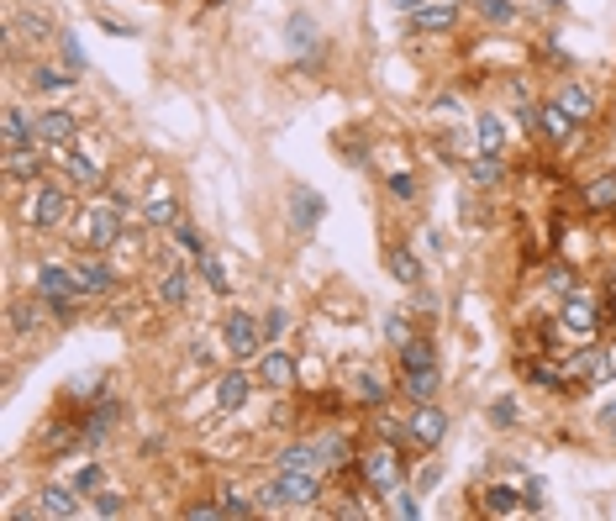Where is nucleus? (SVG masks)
Masks as SVG:
<instances>
[{
	"mask_svg": "<svg viewBox=\"0 0 616 521\" xmlns=\"http://www.w3.org/2000/svg\"><path fill=\"white\" fill-rule=\"evenodd\" d=\"M132 206H137V200H132L126 190H111V195L90 200L85 216L74 221V237H79L85 247H111L117 237H122V221L132 216Z\"/></svg>",
	"mask_w": 616,
	"mask_h": 521,
	"instance_id": "1",
	"label": "nucleus"
},
{
	"mask_svg": "<svg viewBox=\"0 0 616 521\" xmlns=\"http://www.w3.org/2000/svg\"><path fill=\"white\" fill-rule=\"evenodd\" d=\"M69 200H74V184L69 180H37L27 184V200H22V221L32 232H53L69 221Z\"/></svg>",
	"mask_w": 616,
	"mask_h": 521,
	"instance_id": "2",
	"label": "nucleus"
},
{
	"mask_svg": "<svg viewBox=\"0 0 616 521\" xmlns=\"http://www.w3.org/2000/svg\"><path fill=\"white\" fill-rule=\"evenodd\" d=\"M322 490V479L311 474V469H279L275 485H264L258 495V511H295V506H311Z\"/></svg>",
	"mask_w": 616,
	"mask_h": 521,
	"instance_id": "3",
	"label": "nucleus"
},
{
	"mask_svg": "<svg viewBox=\"0 0 616 521\" xmlns=\"http://www.w3.org/2000/svg\"><path fill=\"white\" fill-rule=\"evenodd\" d=\"M443 437H448V411H443L437 400H416L411 416H406V442L422 448V453H432Z\"/></svg>",
	"mask_w": 616,
	"mask_h": 521,
	"instance_id": "4",
	"label": "nucleus"
},
{
	"mask_svg": "<svg viewBox=\"0 0 616 521\" xmlns=\"http://www.w3.org/2000/svg\"><path fill=\"white\" fill-rule=\"evenodd\" d=\"M221 342H227L232 358H258V353H264V321H258L253 311H227Z\"/></svg>",
	"mask_w": 616,
	"mask_h": 521,
	"instance_id": "5",
	"label": "nucleus"
},
{
	"mask_svg": "<svg viewBox=\"0 0 616 521\" xmlns=\"http://www.w3.org/2000/svg\"><path fill=\"white\" fill-rule=\"evenodd\" d=\"M359 474L374 495H396L401 490V459H396V442H379L359 459Z\"/></svg>",
	"mask_w": 616,
	"mask_h": 521,
	"instance_id": "6",
	"label": "nucleus"
},
{
	"mask_svg": "<svg viewBox=\"0 0 616 521\" xmlns=\"http://www.w3.org/2000/svg\"><path fill=\"white\" fill-rule=\"evenodd\" d=\"M42 306H53L59 316L74 311V295H79V284H74V269H63V264H42L37 269V290H32Z\"/></svg>",
	"mask_w": 616,
	"mask_h": 521,
	"instance_id": "7",
	"label": "nucleus"
},
{
	"mask_svg": "<svg viewBox=\"0 0 616 521\" xmlns=\"http://www.w3.org/2000/svg\"><path fill=\"white\" fill-rule=\"evenodd\" d=\"M63 180L74 190H85V195H95V190H106V163L79 154V148H63Z\"/></svg>",
	"mask_w": 616,
	"mask_h": 521,
	"instance_id": "8",
	"label": "nucleus"
},
{
	"mask_svg": "<svg viewBox=\"0 0 616 521\" xmlns=\"http://www.w3.org/2000/svg\"><path fill=\"white\" fill-rule=\"evenodd\" d=\"M558 327H564L569 338L590 342L595 332H601V306L585 301V295H569V301H564V316H558Z\"/></svg>",
	"mask_w": 616,
	"mask_h": 521,
	"instance_id": "9",
	"label": "nucleus"
},
{
	"mask_svg": "<svg viewBox=\"0 0 616 521\" xmlns=\"http://www.w3.org/2000/svg\"><path fill=\"white\" fill-rule=\"evenodd\" d=\"M32 126H37V143L69 148V143H74V132H79V116H74V111H63V106H53V111H37Z\"/></svg>",
	"mask_w": 616,
	"mask_h": 521,
	"instance_id": "10",
	"label": "nucleus"
},
{
	"mask_svg": "<svg viewBox=\"0 0 616 521\" xmlns=\"http://www.w3.org/2000/svg\"><path fill=\"white\" fill-rule=\"evenodd\" d=\"M137 211H143V221H148V227H174V221H180V195H174V184L158 180Z\"/></svg>",
	"mask_w": 616,
	"mask_h": 521,
	"instance_id": "11",
	"label": "nucleus"
},
{
	"mask_svg": "<svg viewBox=\"0 0 616 521\" xmlns=\"http://www.w3.org/2000/svg\"><path fill=\"white\" fill-rule=\"evenodd\" d=\"M37 516L74 521L79 516V490H74V485H42V490H37Z\"/></svg>",
	"mask_w": 616,
	"mask_h": 521,
	"instance_id": "12",
	"label": "nucleus"
},
{
	"mask_svg": "<svg viewBox=\"0 0 616 521\" xmlns=\"http://www.w3.org/2000/svg\"><path fill=\"white\" fill-rule=\"evenodd\" d=\"M42 143H27V148H5V174L16 184H37L42 180Z\"/></svg>",
	"mask_w": 616,
	"mask_h": 521,
	"instance_id": "13",
	"label": "nucleus"
},
{
	"mask_svg": "<svg viewBox=\"0 0 616 521\" xmlns=\"http://www.w3.org/2000/svg\"><path fill=\"white\" fill-rule=\"evenodd\" d=\"M532 126H537V132H543L548 143H569L580 122H574V116H569V111H564L558 100H548V106H537V111H532Z\"/></svg>",
	"mask_w": 616,
	"mask_h": 521,
	"instance_id": "14",
	"label": "nucleus"
},
{
	"mask_svg": "<svg viewBox=\"0 0 616 521\" xmlns=\"http://www.w3.org/2000/svg\"><path fill=\"white\" fill-rule=\"evenodd\" d=\"M569 374L585 379V385H606V379H616V358L606 353V348H585V353L569 364Z\"/></svg>",
	"mask_w": 616,
	"mask_h": 521,
	"instance_id": "15",
	"label": "nucleus"
},
{
	"mask_svg": "<svg viewBox=\"0 0 616 521\" xmlns=\"http://www.w3.org/2000/svg\"><path fill=\"white\" fill-rule=\"evenodd\" d=\"M74 284H79V295H111V290H117V274H111V264H100V258H79V264H74Z\"/></svg>",
	"mask_w": 616,
	"mask_h": 521,
	"instance_id": "16",
	"label": "nucleus"
},
{
	"mask_svg": "<svg viewBox=\"0 0 616 521\" xmlns=\"http://www.w3.org/2000/svg\"><path fill=\"white\" fill-rule=\"evenodd\" d=\"M258 385H269V390H290L295 385V358L275 348V353H258Z\"/></svg>",
	"mask_w": 616,
	"mask_h": 521,
	"instance_id": "17",
	"label": "nucleus"
},
{
	"mask_svg": "<svg viewBox=\"0 0 616 521\" xmlns=\"http://www.w3.org/2000/svg\"><path fill=\"white\" fill-rule=\"evenodd\" d=\"M247 395H253V374H243V368H227V374L216 379V405H221V411H243Z\"/></svg>",
	"mask_w": 616,
	"mask_h": 521,
	"instance_id": "18",
	"label": "nucleus"
},
{
	"mask_svg": "<svg viewBox=\"0 0 616 521\" xmlns=\"http://www.w3.org/2000/svg\"><path fill=\"white\" fill-rule=\"evenodd\" d=\"M453 22H459V5L453 0H427V5L411 11V32H448Z\"/></svg>",
	"mask_w": 616,
	"mask_h": 521,
	"instance_id": "19",
	"label": "nucleus"
},
{
	"mask_svg": "<svg viewBox=\"0 0 616 521\" xmlns=\"http://www.w3.org/2000/svg\"><path fill=\"white\" fill-rule=\"evenodd\" d=\"M322 211H327V200H322L316 190H306V184H295V190H290V216H295V227H301V232H311V227L322 221Z\"/></svg>",
	"mask_w": 616,
	"mask_h": 521,
	"instance_id": "20",
	"label": "nucleus"
},
{
	"mask_svg": "<svg viewBox=\"0 0 616 521\" xmlns=\"http://www.w3.org/2000/svg\"><path fill=\"white\" fill-rule=\"evenodd\" d=\"M385 269L401 279V284H411V290L422 284V258H416L411 247H401V243H390V247H385Z\"/></svg>",
	"mask_w": 616,
	"mask_h": 521,
	"instance_id": "21",
	"label": "nucleus"
},
{
	"mask_svg": "<svg viewBox=\"0 0 616 521\" xmlns=\"http://www.w3.org/2000/svg\"><path fill=\"white\" fill-rule=\"evenodd\" d=\"M185 295H190V269L185 264H169V269L158 274V301H163V306H185Z\"/></svg>",
	"mask_w": 616,
	"mask_h": 521,
	"instance_id": "22",
	"label": "nucleus"
},
{
	"mask_svg": "<svg viewBox=\"0 0 616 521\" xmlns=\"http://www.w3.org/2000/svg\"><path fill=\"white\" fill-rule=\"evenodd\" d=\"M522 506H527V500L511 490V485H490V490L480 495V511H485V516H517Z\"/></svg>",
	"mask_w": 616,
	"mask_h": 521,
	"instance_id": "23",
	"label": "nucleus"
},
{
	"mask_svg": "<svg viewBox=\"0 0 616 521\" xmlns=\"http://www.w3.org/2000/svg\"><path fill=\"white\" fill-rule=\"evenodd\" d=\"M279 469H311V474H322L327 463H322V448H316V442H290V448L279 453Z\"/></svg>",
	"mask_w": 616,
	"mask_h": 521,
	"instance_id": "24",
	"label": "nucleus"
},
{
	"mask_svg": "<svg viewBox=\"0 0 616 521\" xmlns=\"http://www.w3.org/2000/svg\"><path fill=\"white\" fill-rule=\"evenodd\" d=\"M74 74H79V69H63V63H37V69H32V85H37V90H69V85H79Z\"/></svg>",
	"mask_w": 616,
	"mask_h": 521,
	"instance_id": "25",
	"label": "nucleus"
},
{
	"mask_svg": "<svg viewBox=\"0 0 616 521\" xmlns=\"http://www.w3.org/2000/svg\"><path fill=\"white\" fill-rule=\"evenodd\" d=\"M0 132H5V148H27V143H37V126H32V116H22L16 106L5 111V126H0Z\"/></svg>",
	"mask_w": 616,
	"mask_h": 521,
	"instance_id": "26",
	"label": "nucleus"
},
{
	"mask_svg": "<svg viewBox=\"0 0 616 521\" xmlns=\"http://www.w3.org/2000/svg\"><path fill=\"white\" fill-rule=\"evenodd\" d=\"M585 206L590 211H616V174H595L585 184Z\"/></svg>",
	"mask_w": 616,
	"mask_h": 521,
	"instance_id": "27",
	"label": "nucleus"
},
{
	"mask_svg": "<svg viewBox=\"0 0 616 521\" xmlns=\"http://www.w3.org/2000/svg\"><path fill=\"white\" fill-rule=\"evenodd\" d=\"M558 106L574 116V122H590L595 116V95L585 90V85H564V95H558Z\"/></svg>",
	"mask_w": 616,
	"mask_h": 521,
	"instance_id": "28",
	"label": "nucleus"
},
{
	"mask_svg": "<svg viewBox=\"0 0 616 521\" xmlns=\"http://www.w3.org/2000/svg\"><path fill=\"white\" fill-rule=\"evenodd\" d=\"M316 448H322V463H327V469H348V463H353V448H348V437H342V432L316 437Z\"/></svg>",
	"mask_w": 616,
	"mask_h": 521,
	"instance_id": "29",
	"label": "nucleus"
},
{
	"mask_svg": "<svg viewBox=\"0 0 616 521\" xmlns=\"http://www.w3.org/2000/svg\"><path fill=\"white\" fill-rule=\"evenodd\" d=\"M411 368H437V353H432L427 338H411L401 348V374H411Z\"/></svg>",
	"mask_w": 616,
	"mask_h": 521,
	"instance_id": "30",
	"label": "nucleus"
},
{
	"mask_svg": "<svg viewBox=\"0 0 616 521\" xmlns=\"http://www.w3.org/2000/svg\"><path fill=\"white\" fill-rule=\"evenodd\" d=\"M201 279L211 284V295H232V279H227V269H221V258H216L211 247L201 253Z\"/></svg>",
	"mask_w": 616,
	"mask_h": 521,
	"instance_id": "31",
	"label": "nucleus"
},
{
	"mask_svg": "<svg viewBox=\"0 0 616 521\" xmlns=\"http://www.w3.org/2000/svg\"><path fill=\"white\" fill-rule=\"evenodd\" d=\"M406 395H411V400H432V395H437V368H411V374H406Z\"/></svg>",
	"mask_w": 616,
	"mask_h": 521,
	"instance_id": "32",
	"label": "nucleus"
},
{
	"mask_svg": "<svg viewBox=\"0 0 616 521\" xmlns=\"http://www.w3.org/2000/svg\"><path fill=\"white\" fill-rule=\"evenodd\" d=\"M474 132H480V154H500V143H506V126H500V116H480V122H474Z\"/></svg>",
	"mask_w": 616,
	"mask_h": 521,
	"instance_id": "33",
	"label": "nucleus"
},
{
	"mask_svg": "<svg viewBox=\"0 0 616 521\" xmlns=\"http://www.w3.org/2000/svg\"><path fill=\"white\" fill-rule=\"evenodd\" d=\"M500 174H506V169H500V154H480L469 163V180L474 184H500Z\"/></svg>",
	"mask_w": 616,
	"mask_h": 521,
	"instance_id": "34",
	"label": "nucleus"
},
{
	"mask_svg": "<svg viewBox=\"0 0 616 521\" xmlns=\"http://www.w3.org/2000/svg\"><path fill=\"white\" fill-rule=\"evenodd\" d=\"M290 48H316V22H311L306 11H295V16H290Z\"/></svg>",
	"mask_w": 616,
	"mask_h": 521,
	"instance_id": "35",
	"label": "nucleus"
},
{
	"mask_svg": "<svg viewBox=\"0 0 616 521\" xmlns=\"http://www.w3.org/2000/svg\"><path fill=\"white\" fill-rule=\"evenodd\" d=\"M111 416H117V405H111V400H100V405L90 411V422H85V442L106 437V432H111Z\"/></svg>",
	"mask_w": 616,
	"mask_h": 521,
	"instance_id": "36",
	"label": "nucleus"
},
{
	"mask_svg": "<svg viewBox=\"0 0 616 521\" xmlns=\"http://www.w3.org/2000/svg\"><path fill=\"white\" fill-rule=\"evenodd\" d=\"M353 390H359V395H364V400H385V395H390V385H385V379H379L374 368H359V379H353Z\"/></svg>",
	"mask_w": 616,
	"mask_h": 521,
	"instance_id": "37",
	"label": "nucleus"
},
{
	"mask_svg": "<svg viewBox=\"0 0 616 521\" xmlns=\"http://www.w3.org/2000/svg\"><path fill=\"white\" fill-rule=\"evenodd\" d=\"M11 327H16V332L42 327V311H37V301H16V306H11Z\"/></svg>",
	"mask_w": 616,
	"mask_h": 521,
	"instance_id": "38",
	"label": "nucleus"
},
{
	"mask_svg": "<svg viewBox=\"0 0 616 521\" xmlns=\"http://www.w3.org/2000/svg\"><path fill=\"white\" fill-rule=\"evenodd\" d=\"M564 374H569V368H558V364H527V379H532V385H543V390H558V385H564Z\"/></svg>",
	"mask_w": 616,
	"mask_h": 521,
	"instance_id": "39",
	"label": "nucleus"
},
{
	"mask_svg": "<svg viewBox=\"0 0 616 521\" xmlns=\"http://www.w3.org/2000/svg\"><path fill=\"white\" fill-rule=\"evenodd\" d=\"M216 506H221V516H232V521H243V516H253V511H258V506H253L247 495H238V490H227Z\"/></svg>",
	"mask_w": 616,
	"mask_h": 521,
	"instance_id": "40",
	"label": "nucleus"
},
{
	"mask_svg": "<svg viewBox=\"0 0 616 521\" xmlns=\"http://www.w3.org/2000/svg\"><path fill=\"white\" fill-rule=\"evenodd\" d=\"M90 500H95V516H122V511H126L122 490H95Z\"/></svg>",
	"mask_w": 616,
	"mask_h": 521,
	"instance_id": "41",
	"label": "nucleus"
},
{
	"mask_svg": "<svg viewBox=\"0 0 616 521\" xmlns=\"http://www.w3.org/2000/svg\"><path fill=\"white\" fill-rule=\"evenodd\" d=\"M385 338L396 342V348H406V342L416 338V332H411V316H406V311H396V316L385 321Z\"/></svg>",
	"mask_w": 616,
	"mask_h": 521,
	"instance_id": "42",
	"label": "nucleus"
},
{
	"mask_svg": "<svg viewBox=\"0 0 616 521\" xmlns=\"http://www.w3.org/2000/svg\"><path fill=\"white\" fill-rule=\"evenodd\" d=\"M174 243L185 247V253H195V258H201V253H206V247H201V232H195V227H190V221H174Z\"/></svg>",
	"mask_w": 616,
	"mask_h": 521,
	"instance_id": "43",
	"label": "nucleus"
},
{
	"mask_svg": "<svg viewBox=\"0 0 616 521\" xmlns=\"http://www.w3.org/2000/svg\"><path fill=\"white\" fill-rule=\"evenodd\" d=\"M474 5L485 11V22H511V16H517V5H511V0H474Z\"/></svg>",
	"mask_w": 616,
	"mask_h": 521,
	"instance_id": "44",
	"label": "nucleus"
},
{
	"mask_svg": "<svg viewBox=\"0 0 616 521\" xmlns=\"http://www.w3.org/2000/svg\"><path fill=\"white\" fill-rule=\"evenodd\" d=\"M74 490H79V495H95V490H100V463H85V469L74 474Z\"/></svg>",
	"mask_w": 616,
	"mask_h": 521,
	"instance_id": "45",
	"label": "nucleus"
},
{
	"mask_svg": "<svg viewBox=\"0 0 616 521\" xmlns=\"http://www.w3.org/2000/svg\"><path fill=\"white\" fill-rule=\"evenodd\" d=\"M390 500H396L390 511H396V516H401V521H416V516H422V500H416V495H401V490H396V495H390Z\"/></svg>",
	"mask_w": 616,
	"mask_h": 521,
	"instance_id": "46",
	"label": "nucleus"
},
{
	"mask_svg": "<svg viewBox=\"0 0 616 521\" xmlns=\"http://www.w3.org/2000/svg\"><path fill=\"white\" fill-rule=\"evenodd\" d=\"M490 422H495V427H517V400H495Z\"/></svg>",
	"mask_w": 616,
	"mask_h": 521,
	"instance_id": "47",
	"label": "nucleus"
},
{
	"mask_svg": "<svg viewBox=\"0 0 616 521\" xmlns=\"http://www.w3.org/2000/svg\"><path fill=\"white\" fill-rule=\"evenodd\" d=\"M285 327H290V316H285V311H269V316H264V338H285Z\"/></svg>",
	"mask_w": 616,
	"mask_h": 521,
	"instance_id": "48",
	"label": "nucleus"
},
{
	"mask_svg": "<svg viewBox=\"0 0 616 521\" xmlns=\"http://www.w3.org/2000/svg\"><path fill=\"white\" fill-rule=\"evenodd\" d=\"M22 27H27L37 42H42V37H53V22H48V16H22Z\"/></svg>",
	"mask_w": 616,
	"mask_h": 521,
	"instance_id": "49",
	"label": "nucleus"
},
{
	"mask_svg": "<svg viewBox=\"0 0 616 521\" xmlns=\"http://www.w3.org/2000/svg\"><path fill=\"white\" fill-rule=\"evenodd\" d=\"M185 516H190V521H216V516H221V506H211V500H206V506H190Z\"/></svg>",
	"mask_w": 616,
	"mask_h": 521,
	"instance_id": "50",
	"label": "nucleus"
},
{
	"mask_svg": "<svg viewBox=\"0 0 616 521\" xmlns=\"http://www.w3.org/2000/svg\"><path fill=\"white\" fill-rule=\"evenodd\" d=\"M390 190H396V195H401V200H411V195H416V184L406 180V174H390Z\"/></svg>",
	"mask_w": 616,
	"mask_h": 521,
	"instance_id": "51",
	"label": "nucleus"
},
{
	"mask_svg": "<svg viewBox=\"0 0 616 521\" xmlns=\"http://www.w3.org/2000/svg\"><path fill=\"white\" fill-rule=\"evenodd\" d=\"M63 59H69V69H85V53H79V42H63Z\"/></svg>",
	"mask_w": 616,
	"mask_h": 521,
	"instance_id": "52",
	"label": "nucleus"
},
{
	"mask_svg": "<svg viewBox=\"0 0 616 521\" xmlns=\"http://www.w3.org/2000/svg\"><path fill=\"white\" fill-rule=\"evenodd\" d=\"M601 327H606V332H616V295L601 306Z\"/></svg>",
	"mask_w": 616,
	"mask_h": 521,
	"instance_id": "53",
	"label": "nucleus"
},
{
	"mask_svg": "<svg viewBox=\"0 0 616 521\" xmlns=\"http://www.w3.org/2000/svg\"><path fill=\"white\" fill-rule=\"evenodd\" d=\"M396 5H401L406 16H411V11H416V5H427V0H396Z\"/></svg>",
	"mask_w": 616,
	"mask_h": 521,
	"instance_id": "54",
	"label": "nucleus"
},
{
	"mask_svg": "<svg viewBox=\"0 0 616 521\" xmlns=\"http://www.w3.org/2000/svg\"><path fill=\"white\" fill-rule=\"evenodd\" d=\"M606 427L616 432V400H611V405H606Z\"/></svg>",
	"mask_w": 616,
	"mask_h": 521,
	"instance_id": "55",
	"label": "nucleus"
},
{
	"mask_svg": "<svg viewBox=\"0 0 616 521\" xmlns=\"http://www.w3.org/2000/svg\"><path fill=\"white\" fill-rule=\"evenodd\" d=\"M453 5H463V0H453Z\"/></svg>",
	"mask_w": 616,
	"mask_h": 521,
	"instance_id": "56",
	"label": "nucleus"
}]
</instances>
